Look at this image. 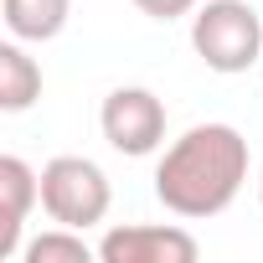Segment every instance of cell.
<instances>
[{
    "label": "cell",
    "instance_id": "1",
    "mask_svg": "<svg viewBox=\"0 0 263 263\" xmlns=\"http://www.w3.org/2000/svg\"><path fill=\"white\" fill-rule=\"evenodd\" d=\"M248 181V140L232 124H191L155 165V196L186 222L222 217Z\"/></svg>",
    "mask_w": 263,
    "mask_h": 263
},
{
    "label": "cell",
    "instance_id": "2",
    "mask_svg": "<svg viewBox=\"0 0 263 263\" xmlns=\"http://www.w3.org/2000/svg\"><path fill=\"white\" fill-rule=\"evenodd\" d=\"M191 47L212 72L237 78L263 67V21L248 0H206L191 11Z\"/></svg>",
    "mask_w": 263,
    "mask_h": 263
},
{
    "label": "cell",
    "instance_id": "3",
    "mask_svg": "<svg viewBox=\"0 0 263 263\" xmlns=\"http://www.w3.org/2000/svg\"><path fill=\"white\" fill-rule=\"evenodd\" d=\"M114 206V186L108 176L88 160V155H52L42 165V212L62 227H98Z\"/></svg>",
    "mask_w": 263,
    "mask_h": 263
},
{
    "label": "cell",
    "instance_id": "4",
    "mask_svg": "<svg viewBox=\"0 0 263 263\" xmlns=\"http://www.w3.org/2000/svg\"><path fill=\"white\" fill-rule=\"evenodd\" d=\"M98 129H103V140L129 155V160H140V155H155L165 145V103L150 93V88H114L98 108Z\"/></svg>",
    "mask_w": 263,
    "mask_h": 263
},
{
    "label": "cell",
    "instance_id": "5",
    "mask_svg": "<svg viewBox=\"0 0 263 263\" xmlns=\"http://www.w3.org/2000/svg\"><path fill=\"white\" fill-rule=\"evenodd\" d=\"M98 258L103 263H196L201 242L176 222H129L98 237Z\"/></svg>",
    "mask_w": 263,
    "mask_h": 263
},
{
    "label": "cell",
    "instance_id": "6",
    "mask_svg": "<svg viewBox=\"0 0 263 263\" xmlns=\"http://www.w3.org/2000/svg\"><path fill=\"white\" fill-rule=\"evenodd\" d=\"M36 201H42V171H31L21 155H0V258L21 253V227Z\"/></svg>",
    "mask_w": 263,
    "mask_h": 263
},
{
    "label": "cell",
    "instance_id": "7",
    "mask_svg": "<svg viewBox=\"0 0 263 263\" xmlns=\"http://www.w3.org/2000/svg\"><path fill=\"white\" fill-rule=\"evenodd\" d=\"M0 11L16 42H52L72 16V0H0Z\"/></svg>",
    "mask_w": 263,
    "mask_h": 263
},
{
    "label": "cell",
    "instance_id": "8",
    "mask_svg": "<svg viewBox=\"0 0 263 263\" xmlns=\"http://www.w3.org/2000/svg\"><path fill=\"white\" fill-rule=\"evenodd\" d=\"M36 98H42V67L26 57L21 42H6L0 47V108L6 114H26Z\"/></svg>",
    "mask_w": 263,
    "mask_h": 263
},
{
    "label": "cell",
    "instance_id": "9",
    "mask_svg": "<svg viewBox=\"0 0 263 263\" xmlns=\"http://www.w3.org/2000/svg\"><path fill=\"white\" fill-rule=\"evenodd\" d=\"M21 258L26 263H88L93 258V248L83 242V232L78 227H52V232H42V237H31L26 248H21Z\"/></svg>",
    "mask_w": 263,
    "mask_h": 263
},
{
    "label": "cell",
    "instance_id": "10",
    "mask_svg": "<svg viewBox=\"0 0 263 263\" xmlns=\"http://www.w3.org/2000/svg\"><path fill=\"white\" fill-rule=\"evenodd\" d=\"M135 6L150 16V21H181V16H191L201 0H135Z\"/></svg>",
    "mask_w": 263,
    "mask_h": 263
},
{
    "label": "cell",
    "instance_id": "11",
    "mask_svg": "<svg viewBox=\"0 0 263 263\" xmlns=\"http://www.w3.org/2000/svg\"><path fill=\"white\" fill-rule=\"evenodd\" d=\"M258 201H263V165H258Z\"/></svg>",
    "mask_w": 263,
    "mask_h": 263
}]
</instances>
